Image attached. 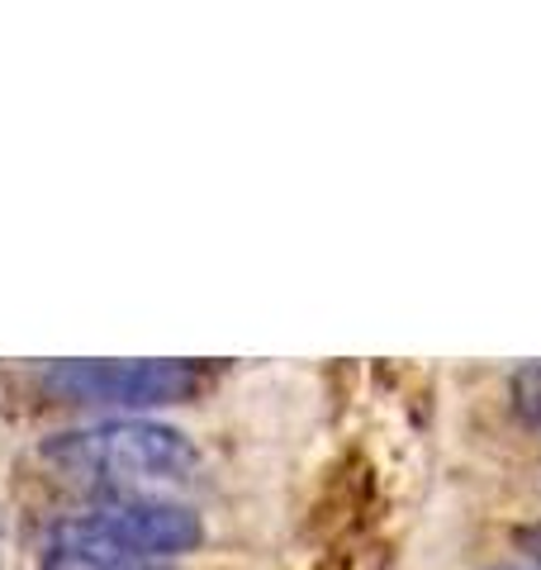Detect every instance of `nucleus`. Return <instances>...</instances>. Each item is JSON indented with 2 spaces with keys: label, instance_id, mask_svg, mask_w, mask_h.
I'll list each match as a JSON object with an SVG mask.
<instances>
[{
  "label": "nucleus",
  "instance_id": "nucleus-1",
  "mask_svg": "<svg viewBox=\"0 0 541 570\" xmlns=\"http://www.w3.org/2000/svg\"><path fill=\"white\" fill-rule=\"evenodd\" d=\"M43 461L71 485L100 490L105 499H157V490L186 485L200 466V448L157 419H105L67 428L43 442Z\"/></svg>",
  "mask_w": 541,
  "mask_h": 570
},
{
  "label": "nucleus",
  "instance_id": "nucleus-2",
  "mask_svg": "<svg viewBox=\"0 0 541 570\" xmlns=\"http://www.w3.org/2000/svg\"><path fill=\"white\" fill-rule=\"evenodd\" d=\"M205 542V523L176 499H110L105 509L62 519L48 532V570H134L186 557Z\"/></svg>",
  "mask_w": 541,
  "mask_h": 570
},
{
  "label": "nucleus",
  "instance_id": "nucleus-3",
  "mask_svg": "<svg viewBox=\"0 0 541 570\" xmlns=\"http://www.w3.org/2000/svg\"><path fill=\"white\" fill-rule=\"evenodd\" d=\"M43 385L71 404L157 409L200 395L205 371L195 362H58L43 366Z\"/></svg>",
  "mask_w": 541,
  "mask_h": 570
},
{
  "label": "nucleus",
  "instance_id": "nucleus-4",
  "mask_svg": "<svg viewBox=\"0 0 541 570\" xmlns=\"http://www.w3.org/2000/svg\"><path fill=\"white\" fill-rule=\"evenodd\" d=\"M513 404L528 423H541V362L513 371Z\"/></svg>",
  "mask_w": 541,
  "mask_h": 570
},
{
  "label": "nucleus",
  "instance_id": "nucleus-5",
  "mask_svg": "<svg viewBox=\"0 0 541 570\" xmlns=\"http://www.w3.org/2000/svg\"><path fill=\"white\" fill-rule=\"evenodd\" d=\"M513 542H518L522 557H532V561L541 566V523H532V528H518V532H513Z\"/></svg>",
  "mask_w": 541,
  "mask_h": 570
},
{
  "label": "nucleus",
  "instance_id": "nucleus-6",
  "mask_svg": "<svg viewBox=\"0 0 541 570\" xmlns=\"http://www.w3.org/2000/svg\"><path fill=\"white\" fill-rule=\"evenodd\" d=\"M499 570H518V566H499ZM528 570H541V566H528Z\"/></svg>",
  "mask_w": 541,
  "mask_h": 570
}]
</instances>
